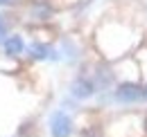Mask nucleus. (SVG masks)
Segmentation results:
<instances>
[{
	"mask_svg": "<svg viewBox=\"0 0 147 137\" xmlns=\"http://www.w3.org/2000/svg\"><path fill=\"white\" fill-rule=\"evenodd\" d=\"M95 45L107 59H118L136 45V29L122 20H104L95 32Z\"/></svg>",
	"mask_w": 147,
	"mask_h": 137,
	"instance_id": "1",
	"label": "nucleus"
},
{
	"mask_svg": "<svg viewBox=\"0 0 147 137\" xmlns=\"http://www.w3.org/2000/svg\"><path fill=\"white\" fill-rule=\"evenodd\" d=\"M20 7L25 11V18H27V25L30 27L48 25L59 14V5H57L55 0H23Z\"/></svg>",
	"mask_w": 147,
	"mask_h": 137,
	"instance_id": "2",
	"label": "nucleus"
},
{
	"mask_svg": "<svg viewBox=\"0 0 147 137\" xmlns=\"http://www.w3.org/2000/svg\"><path fill=\"white\" fill-rule=\"evenodd\" d=\"M25 54H27V59H32V61H52V63H57V61L61 59L59 50H57L50 41H38V38H34V41L27 43Z\"/></svg>",
	"mask_w": 147,
	"mask_h": 137,
	"instance_id": "3",
	"label": "nucleus"
},
{
	"mask_svg": "<svg viewBox=\"0 0 147 137\" xmlns=\"http://www.w3.org/2000/svg\"><path fill=\"white\" fill-rule=\"evenodd\" d=\"M50 137H73L75 133V121L66 110H55L48 121Z\"/></svg>",
	"mask_w": 147,
	"mask_h": 137,
	"instance_id": "4",
	"label": "nucleus"
},
{
	"mask_svg": "<svg viewBox=\"0 0 147 137\" xmlns=\"http://www.w3.org/2000/svg\"><path fill=\"white\" fill-rule=\"evenodd\" d=\"M95 92H97V86H95L93 76H88V74H79V76H75L73 83H70V94H73L77 101H86V99H91Z\"/></svg>",
	"mask_w": 147,
	"mask_h": 137,
	"instance_id": "5",
	"label": "nucleus"
},
{
	"mask_svg": "<svg viewBox=\"0 0 147 137\" xmlns=\"http://www.w3.org/2000/svg\"><path fill=\"white\" fill-rule=\"evenodd\" d=\"M0 47H2V54L7 56V59H20V56H25V47H27V43H25V36L20 34V32H9V36L0 43Z\"/></svg>",
	"mask_w": 147,
	"mask_h": 137,
	"instance_id": "6",
	"label": "nucleus"
},
{
	"mask_svg": "<svg viewBox=\"0 0 147 137\" xmlns=\"http://www.w3.org/2000/svg\"><path fill=\"white\" fill-rule=\"evenodd\" d=\"M140 90H143V86L138 81H122L115 86L113 97L118 103H136L140 101Z\"/></svg>",
	"mask_w": 147,
	"mask_h": 137,
	"instance_id": "7",
	"label": "nucleus"
},
{
	"mask_svg": "<svg viewBox=\"0 0 147 137\" xmlns=\"http://www.w3.org/2000/svg\"><path fill=\"white\" fill-rule=\"evenodd\" d=\"M136 65H138V72L143 76H147V47H143V50L136 54Z\"/></svg>",
	"mask_w": 147,
	"mask_h": 137,
	"instance_id": "8",
	"label": "nucleus"
},
{
	"mask_svg": "<svg viewBox=\"0 0 147 137\" xmlns=\"http://www.w3.org/2000/svg\"><path fill=\"white\" fill-rule=\"evenodd\" d=\"M9 36V16L5 11H0V43Z\"/></svg>",
	"mask_w": 147,
	"mask_h": 137,
	"instance_id": "9",
	"label": "nucleus"
},
{
	"mask_svg": "<svg viewBox=\"0 0 147 137\" xmlns=\"http://www.w3.org/2000/svg\"><path fill=\"white\" fill-rule=\"evenodd\" d=\"M20 2L23 0H0V11H14V9H18L20 7Z\"/></svg>",
	"mask_w": 147,
	"mask_h": 137,
	"instance_id": "10",
	"label": "nucleus"
},
{
	"mask_svg": "<svg viewBox=\"0 0 147 137\" xmlns=\"http://www.w3.org/2000/svg\"><path fill=\"white\" fill-rule=\"evenodd\" d=\"M140 86H143V90H140V101H147V81L140 83Z\"/></svg>",
	"mask_w": 147,
	"mask_h": 137,
	"instance_id": "11",
	"label": "nucleus"
}]
</instances>
